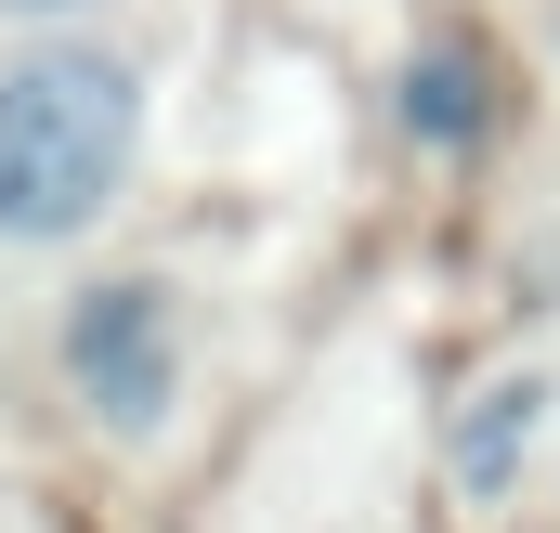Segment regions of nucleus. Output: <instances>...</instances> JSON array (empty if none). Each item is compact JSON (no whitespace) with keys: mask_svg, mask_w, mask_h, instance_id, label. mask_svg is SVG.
<instances>
[{"mask_svg":"<svg viewBox=\"0 0 560 533\" xmlns=\"http://www.w3.org/2000/svg\"><path fill=\"white\" fill-rule=\"evenodd\" d=\"M535 416H548V391H535V378H522V391H495L482 416H469V495H495V469H509V442H522Z\"/></svg>","mask_w":560,"mask_h":533,"instance_id":"4","label":"nucleus"},{"mask_svg":"<svg viewBox=\"0 0 560 533\" xmlns=\"http://www.w3.org/2000/svg\"><path fill=\"white\" fill-rule=\"evenodd\" d=\"M26 13H66V0H26Z\"/></svg>","mask_w":560,"mask_h":533,"instance_id":"5","label":"nucleus"},{"mask_svg":"<svg viewBox=\"0 0 560 533\" xmlns=\"http://www.w3.org/2000/svg\"><path fill=\"white\" fill-rule=\"evenodd\" d=\"M131 131H143V92L118 52H26L0 79V235L13 248H52L79 235L118 182H131Z\"/></svg>","mask_w":560,"mask_h":533,"instance_id":"1","label":"nucleus"},{"mask_svg":"<svg viewBox=\"0 0 560 533\" xmlns=\"http://www.w3.org/2000/svg\"><path fill=\"white\" fill-rule=\"evenodd\" d=\"M405 131H430V143H469V131H482V66H469V52H418Z\"/></svg>","mask_w":560,"mask_h":533,"instance_id":"3","label":"nucleus"},{"mask_svg":"<svg viewBox=\"0 0 560 533\" xmlns=\"http://www.w3.org/2000/svg\"><path fill=\"white\" fill-rule=\"evenodd\" d=\"M66 378L79 403L105 416V429H156V403H170V312H156V286H92L79 312H66Z\"/></svg>","mask_w":560,"mask_h":533,"instance_id":"2","label":"nucleus"}]
</instances>
